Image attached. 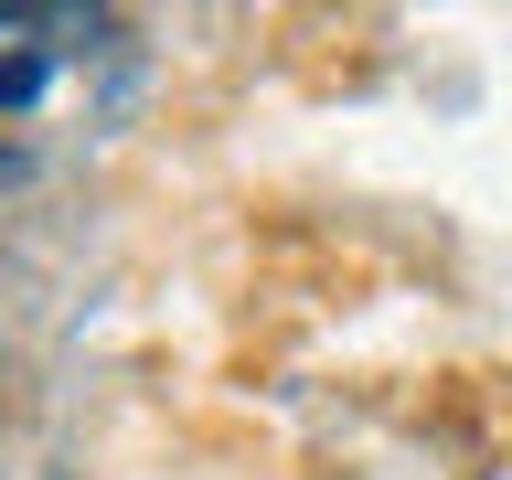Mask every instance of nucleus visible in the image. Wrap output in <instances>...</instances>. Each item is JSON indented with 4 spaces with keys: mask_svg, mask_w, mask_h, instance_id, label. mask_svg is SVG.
<instances>
[{
    "mask_svg": "<svg viewBox=\"0 0 512 480\" xmlns=\"http://www.w3.org/2000/svg\"><path fill=\"white\" fill-rule=\"evenodd\" d=\"M0 96H32V54H11V64H0Z\"/></svg>",
    "mask_w": 512,
    "mask_h": 480,
    "instance_id": "obj_1",
    "label": "nucleus"
}]
</instances>
